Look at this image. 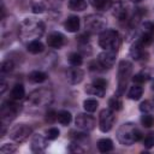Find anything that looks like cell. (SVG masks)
<instances>
[{
  "instance_id": "24",
  "label": "cell",
  "mask_w": 154,
  "mask_h": 154,
  "mask_svg": "<svg viewBox=\"0 0 154 154\" xmlns=\"http://www.w3.org/2000/svg\"><path fill=\"white\" fill-rule=\"evenodd\" d=\"M87 0H67V6L72 11H84L87 8Z\"/></svg>"
},
{
  "instance_id": "9",
  "label": "cell",
  "mask_w": 154,
  "mask_h": 154,
  "mask_svg": "<svg viewBox=\"0 0 154 154\" xmlns=\"http://www.w3.org/2000/svg\"><path fill=\"white\" fill-rule=\"evenodd\" d=\"M116 116L111 108H103L99 114V128L102 132H108L114 124Z\"/></svg>"
},
{
  "instance_id": "6",
  "label": "cell",
  "mask_w": 154,
  "mask_h": 154,
  "mask_svg": "<svg viewBox=\"0 0 154 154\" xmlns=\"http://www.w3.org/2000/svg\"><path fill=\"white\" fill-rule=\"evenodd\" d=\"M107 20L100 13H90L84 18V26L89 34L102 32L106 29Z\"/></svg>"
},
{
  "instance_id": "10",
  "label": "cell",
  "mask_w": 154,
  "mask_h": 154,
  "mask_svg": "<svg viewBox=\"0 0 154 154\" xmlns=\"http://www.w3.org/2000/svg\"><path fill=\"white\" fill-rule=\"evenodd\" d=\"M75 124L78 129L83 130V131H91L95 125H96V120L93 116L87 114V113H78L75 118Z\"/></svg>"
},
{
  "instance_id": "20",
  "label": "cell",
  "mask_w": 154,
  "mask_h": 154,
  "mask_svg": "<svg viewBox=\"0 0 154 154\" xmlns=\"http://www.w3.org/2000/svg\"><path fill=\"white\" fill-rule=\"evenodd\" d=\"M26 51L29 53H31V54H38V53H42L45 51V46H43V43L41 41L32 40L26 45Z\"/></svg>"
},
{
  "instance_id": "14",
  "label": "cell",
  "mask_w": 154,
  "mask_h": 154,
  "mask_svg": "<svg viewBox=\"0 0 154 154\" xmlns=\"http://www.w3.org/2000/svg\"><path fill=\"white\" fill-rule=\"evenodd\" d=\"M47 45L51 48H61L65 45V36L61 32L53 31L47 36Z\"/></svg>"
},
{
  "instance_id": "3",
  "label": "cell",
  "mask_w": 154,
  "mask_h": 154,
  "mask_svg": "<svg viewBox=\"0 0 154 154\" xmlns=\"http://www.w3.org/2000/svg\"><path fill=\"white\" fill-rule=\"evenodd\" d=\"M141 137L142 134L134 123H124L117 131V138L123 146H131L135 142L140 141Z\"/></svg>"
},
{
  "instance_id": "35",
  "label": "cell",
  "mask_w": 154,
  "mask_h": 154,
  "mask_svg": "<svg viewBox=\"0 0 154 154\" xmlns=\"http://www.w3.org/2000/svg\"><path fill=\"white\" fill-rule=\"evenodd\" d=\"M141 123L144 128H152L154 125V117L149 113H144L141 117Z\"/></svg>"
},
{
  "instance_id": "46",
  "label": "cell",
  "mask_w": 154,
  "mask_h": 154,
  "mask_svg": "<svg viewBox=\"0 0 154 154\" xmlns=\"http://www.w3.org/2000/svg\"><path fill=\"white\" fill-rule=\"evenodd\" d=\"M130 1H132V2H140L141 0H130Z\"/></svg>"
},
{
  "instance_id": "34",
  "label": "cell",
  "mask_w": 154,
  "mask_h": 154,
  "mask_svg": "<svg viewBox=\"0 0 154 154\" xmlns=\"http://www.w3.org/2000/svg\"><path fill=\"white\" fill-rule=\"evenodd\" d=\"M141 28H142V34L143 35L154 36V24L152 22H143Z\"/></svg>"
},
{
  "instance_id": "36",
  "label": "cell",
  "mask_w": 154,
  "mask_h": 154,
  "mask_svg": "<svg viewBox=\"0 0 154 154\" xmlns=\"http://www.w3.org/2000/svg\"><path fill=\"white\" fill-rule=\"evenodd\" d=\"M153 107H154V101L152 102L149 100H146V101H143V102L140 103V111L142 113H149L153 109Z\"/></svg>"
},
{
  "instance_id": "11",
  "label": "cell",
  "mask_w": 154,
  "mask_h": 154,
  "mask_svg": "<svg viewBox=\"0 0 154 154\" xmlns=\"http://www.w3.org/2000/svg\"><path fill=\"white\" fill-rule=\"evenodd\" d=\"M116 58H117V51L105 49L103 52H101L99 54L97 61L101 64V66L103 69H111V67H113V65L116 63Z\"/></svg>"
},
{
  "instance_id": "27",
  "label": "cell",
  "mask_w": 154,
  "mask_h": 154,
  "mask_svg": "<svg viewBox=\"0 0 154 154\" xmlns=\"http://www.w3.org/2000/svg\"><path fill=\"white\" fill-rule=\"evenodd\" d=\"M123 107V102L120 100V97L118 95H114L112 97H109L108 100V108H111L112 111H120Z\"/></svg>"
},
{
  "instance_id": "42",
  "label": "cell",
  "mask_w": 154,
  "mask_h": 154,
  "mask_svg": "<svg viewBox=\"0 0 154 154\" xmlns=\"http://www.w3.org/2000/svg\"><path fill=\"white\" fill-rule=\"evenodd\" d=\"M45 119H46L47 123L52 124V123H54L55 120H58V113H57L55 111H48V112L46 113Z\"/></svg>"
},
{
  "instance_id": "5",
  "label": "cell",
  "mask_w": 154,
  "mask_h": 154,
  "mask_svg": "<svg viewBox=\"0 0 154 154\" xmlns=\"http://www.w3.org/2000/svg\"><path fill=\"white\" fill-rule=\"evenodd\" d=\"M131 72H132V64L128 60H122L118 65V88L116 95L120 96L124 94L128 82L131 77Z\"/></svg>"
},
{
  "instance_id": "4",
  "label": "cell",
  "mask_w": 154,
  "mask_h": 154,
  "mask_svg": "<svg viewBox=\"0 0 154 154\" xmlns=\"http://www.w3.org/2000/svg\"><path fill=\"white\" fill-rule=\"evenodd\" d=\"M19 111H20V107L16 103L14 100L6 101L2 103L1 109H0V119H1V128H2L1 129V136H4V134H5L6 125L10 124L17 117Z\"/></svg>"
},
{
  "instance_id": "25",
  "label": "cell",
  "mask_w": 154,
  "mask_h": 154,
  "mask_svg": "<svg viewBox=\"0 0 154 154\" xmlns=\"http://www.w3.org/2000/svg\"><path fill=\"white\" fill-rule=\"evenodd\" d=\"M97 149L101 153H107L113 150V142L109 138H101L97 141Z\"/></svg>"
},
{
  "instance_id": "15",
  "label": "cell",
  "mask_w": 154,
  "mask_h": 154,
  "mask_svg": "<svg viewBox=\"0 0 154 154\" xmlns=\"http://www.w3.org/2000/svg\"><path fill=\"white\" fill-rule=\"evenodd\" d=\"M47 137H43L42 135H34L32 136V140H31V146H30V148H31V150L34 152V153H41V152H43L46 148H47V146H48V143H47Z\"/></svg>"
},
{
  "instance_id": "40",
  "label": "cell",
  "mask_w": 154,
  "mask_h": 154,
  "mask_svg": "<svg viewBox=\"0 0 154 154\" xmlns=\"http://www.w3.org/2000/svg\"><path fill=\"white\" fill-rule=\"evenodd\" d=\"M16 150H17V147L11 143H5L0 147V152L5 153V154H11V153H14Z\"/></svg>"
},
{
  "instance_id": "39",
  "label": "cell",
  "mask_w": 154,
  "mask_h": 154,
  "mask_svg": "<svg viewBox=\"0 0 154 154\" xmlns=\"http://www.w3.org/2000/svg\"><path fill=\"white\" fill-rule=\"evenodd\" d=\"M59 135H60V131H59L57 128H49V129L46 131V137H47L48 140H51V141L58 138Z\"/></svg>"
},
{
  "instance_id": "1",
  "label": "cell",
  "mask_w": 154,
  "mask_h": 154,
  "mask_svg": "<svg viewBox=\"0 0 154 154\" xmlns=\"http://www.w3.org/2000/svg\"><path fill=\"white\" fill-rule=\"evenodd\" d=\"M53 91L48 88H40V89H35L32 90L25 101V105L30 108H43L48 105L52 103L53 101Z\"/></svg>"
},
{
  "instance_id": "18",
  "label": "cell",
  "mask_w": 154,
  "mask_h": 154,
  "mask_svg": "<svg viewBox=\"0 0 154 154\" xmlns=\"http://www.w3.org/2000/svg\"><path fill=\"white\" fill-rule=\"evenodd\" d=\"M47 78H48L47 73H45L43 71H38V70L31 71V72L28 75V79H29V82H30V83H35V84L42 83V82H45Z\"/></svg>"
},
{
  "instance_id": "38",
  "label": "cell",
  "mask_w": 154,
  "mask_h": 154,
  "mask_svg": "<svg viewBox=\"0 0 154 154\" xmlns=\"http://www.w3.org/2000/svg\"><path fill=\"white\" fill-rule=\"evenodd\" d=\"M81 146H82L81 143L72 141V142L70 143V146H69V152H71V153H84L85 149L82 148Z\"/></svg>"
},
{
  "instance_id": "7",
  "label": "cell",
  "mask_w": 154,
  "mask_h": 154,
  "mask_svg": "<svg viewBox=\"0 0 154 154\" xmlns=\"http://www.w3.org/2000/svg\"><path fill=\"white\" fill-rule=\"evenodd\" d=\"M99 46L103 49H114L119 47V35L118 31L113 29H107L99 35Z\"/></svg>"
},
{
  "instance_id": "26",
  "label": "cell",
  "mask_w": 154,
  "mask_h": 154,
  "mask_svg": "<svg viewBox=\"0 0 154 154\" xmlns=\"http://www.w3.org/2000/svg\"><path fill=\"white\" fill-rule=\"evenodd\" d=\"M71 120H72V116H71V113L69 111L64 109V111H59L58 112V122L61 125L66 126V125H69L71 123Z\"/></svg>"
},
{
  "instance_id": "29",
  "label": "cell",
  "mask_w": 154,
  "mask_h": 154,
  "mask_svg": "<svg viewBox=\"0 0 154 154\" xmlns=\"http://www.w3.org/2000/svg\"><path fill=\"white\" fill-rule=\"evenodd\" d=\"M149 73H148V71H144V70H142L141 72H138V73H136V75H134L132 76V81H134V83H137V84H143L144 82H147L148 79H149Z\"/></svg>"
},
{
  "instance_id": "2",
  "label": "cell",
  "mask_w": 154,
  "mask_h": 154,
  "mask_svg": "<svg viewBox=\"0 0 154 154\" xmlns=\"http://www.w3.org/2000/svg\"><path fill=\"white\" fill-rule=\"evenodd\" d=\"M43 31H45V24L41 20L34 18H26L20 23L18 32L23 40L30 38L32 41L42 36Z\"/></svg>"
},
{
  "instance_id": "47",
  "label": "cell",
  "mask_w": 154,
  "mask_h": 154,
  "mask_svg": "<svg viewBox=\"0 0 154 154\" xmlns=\"http://www.w3.org/2000/svg\"><path fill=\"white\" fill-rule=\"evenodd\" d=\"M152 90H154V83L152 84Z\"/></svg>"
},
{
  "instance_id": "28",
  "label": "cell",
  "mask_w": 154,
  "mask_h": 154,
  "mask_svg": "<svg viewBox=\"0 0 154 154\" xmlns=\"http://www.w3.org/2000/svg\"><path fill=\"white\" fill-rule=\"evenodd\" d=\"M69 63L71 66H81L83 64V57L82 54L77 53V52H72L69 54Z\"/></svg>"
},
{
  "instance_id": "16",
  "label": "cell",
  "mask_w": 154,
  "mask_h": 154,
  "mask_svg": "<svg viewBox=\"0 0 154 154\" xmlns=\"http://www.w3.org/2000/svg\"><path fill=\"white\" fill-rule=\"evenodd\" d=\"M79 25H81V20L79 17L77 16H69L67 19L64 22V28L69 32H77L79 30Z\"/></svg>"
},
{
  "instance_id": "13",
  "label": "cell",
  "mask_w": 154,
  "mask_h": 154,
  "mask_svg": "<svg viewBox=\"0 0 154 154\" xmlns=\"http://www.w3.org/2000/svg\"><path fill=\"white\" fill-rule=\"evenodd\" d=\"M111 10H112L113 17H116L118 20L122 22V20H125L128 18V6L124 2H122V1L113 2Z\"/></svg>"
},
{
  "instance_id": "23",
  "label": "cell",
  "mask_w": 154,
  "mask_h": 154,
  "mask_svg": "<svg viewBox=\"0 0 154 154\" xmlns=\"http://www.w3.org/2000/svg\"><path fill=\"white\" fill-rule=\"evenodd\" d=\"M84 91L89 95H94V96H99V97H103L105 96V93H106V89H102L95 84H88L85 88H84Z\"/></svg>"
},
{
  "instance_id": "31",
  "label": "cell",
  "mask_w": 154,
  "mask_h": 154,
  "mask_svg": "<svg viewBox=\"0 0 154 154\" xmlns=\"http://www.w3.org/2000/svg\"><path fill=\"white\" fill-rule=\"evenodd\" d=\"M42 2L45 4L46 7H48L49 10H53V11H57L61 7L64 0H42Z\"/></svg>"
},
{
  "instance_id": "33",
  "label": "cell",
  "mask_w": 154,
  "mask_h": 154,
  "mask_svg": "<svg viewBox=\"0 0 154 154\" xmlns=\"http://www.w3.org/2000/svg\"><path fill=\"white\" fill-rule=\"evenodd\" d=\"M70 137L72 138V141L75 142H78V143H83L84 141L88 140V135L85 132H75V131H71L70 132Z\"/></svg>"
},
{
  "instance_id": "45",
  "label": "cell",
  "mask_w": 154,
  "mask_h": 154,
  "mask_svg": "<svg viewBox=\"0 0 154 154\" xmlns=\"http://www.w3.org/2000/svg\"><path fill=\"white\" fill-rule=\"evenodd\" d=\"M6 87H7V83H6V81L4 79V77H2V78H1V83H0V93H1V94L5 93Z\"/></svg>"
},
{
  "instance_id": "17",
  "label": "cell",
  "mask_w": 154,
  "mask_h": 154,
  "mask_svg": "<svg viewBox=\"0 0 154 154\" xmlns=\"http://www.w3.org/2000/svg\"><path fill=\"white\" fill-rule=\"evenodd\" d=\"M143 47H144V46L140 42V40L135 41V42L132 43L130 51H129L130 57H131L132 59H135V60H140V59L143 57V54H144V52H143Z\"/></svg>"
},
{
  "instance_id": "43",
  "label": "cell",
  "mask_w": 154,
  "mask_h": 154,
  "mask_svg": "<svg viewBox=\"0 0 154 154\" xmlns=\"http://www.w3.org/2000/svg\"><path fill=\"white\" fill-rule=\"evenodd\" d=\"M93 84H95V85H97V87H100V88H102V89H106L108 83H107V81H106L105 78L97 77V78H94V79H93Z\"/></svg>"
},
{
  "instance_id": "12",
  "label": "cell",
  "mask_w": 154,
  "mask_h": 154,
  "mask_svg": "<svg viewBox=\"0 0 154 154\" xmlns=\"http://www.w3.org/2000/svg\"><path fill=\"white\" fill-rule=\"evenodd\" d=\"M84 72L78 66H72L66 71V79L70 84H78L83 81Z\"/></svg>"
},
{
  "instance_id": "8",
  "label": "cell",
  "mask_w": 154,
  "mask_h": 154,
  "mask_svg": "<svg viewBox=\"0 0 154 154\" xmlns=\"http://www.w3.org/2000/svg\"><path fill=\"white\" fill-rule=\"evenodd\" d=\"M31 134L32 129L26 124H17L10 130V137L18 143L26 141Z\"/></svg>"
},
{
  "instance_id": "22",
  "label": "cell",
  "mask_w": 154,
  "mask_h": 154,
  "mask_svg": "<svg viewBox=\"0 0 154 154\" xmlns=\"http://www.w3.org/2000/svg\"><path fill=\"white\" fill-rule=\"evenodd\" d=\"M143 94V88H142V84H137L135 83L132 87H130L129 89V93H128V97L131 99V100H140L141 96Z\"/></svg>"
},
{
  "instance_id": "44",
  "label": "cell",
  "mask_w": 154,
  "mask_h": 154,
  "mask_svg": "<svg viewBox=\"0 0 154 154\" xmlns=\"http://www.w3.org/2000/svg\"><path fill=\"white\" fill-rule=\"evenodd\" d=\"M89 69H90L91 71H100V70H102L103 67L101 66V64H100L99 61H91V63L89 64Z\"/></svg>"
},
{
  "instance_id": "32",
  "label": "cell",
  "mask_w": 154,
  "mask_h": 154,
  "mask_svg": "<svg viewBox=\"0 0 154 154\" xmlns=\"http://www.w3.org/2000/svg\"><path fill=\"white\" fill-rule=\"evenodd\" d=\"M13 69H14V63H13L12 59H7V60L2 61L1 67H0V70H1V75L4 76L5 73H10Z\"/></svg>"
},
{
  "instance_id": "21",
  "label": "cell",
  "mask_w": 154,
  "mask_h": 154,
  "mask_svg": "<svg viewBox=\"0 0 154 154\" xmlns=\"http://www.w3.org/2000/svg\"><path fill=\"white\" fill-rule=\"evenodd\" d=\"M91 6L99 11H107L112 7L113 1L112 0H89Z\"/></svg>"
},
{
  "instance_id": "30",
  "label": "cell",
  "mask_w": 154,
  "mask_h": 154,
  "mask_svg": "<svg viewBox=\"0 0 154 154\" xmlns=\"http://www.w3.org/2000/svg\"><path fill=\"white\" fill-rule=\"evenodd\" d=\"M97 106H99V102H97L95 99H87V100H84V102H83L84 109H85L87 112H89V113L95 112L96 108H97Z\"/></svg>"
},
{
  "instance_id": "19",
  "label": "cell",
  "mask_w": 154,
  "mask_h": 154,
  "mask_svg": "<svg viewBox=\"0 0 154 154\" xmlns=\"http://www.w3.org/2000/svg\"><path fill=\"white\" fill-rule=\"evenodd\" d=\"M25 96V89H24V85L20 84V83H17L13 85L12 90H11V99L14 100V101H19L22 99H24Z\"/></svg>"
},
{
  "instance_id": "37",
  "label": "cell",
  "mask_w": 154,
  "mask_h": 154,
  "mask_svg": "<svg viewBox=\"0 0 154 154\" xmlns=\"http://www.w3.org/2000/svg\"><path fill=\"white\" fill-rule=\"evenodd\" d=\"M143 146L147 149H150L154 147V132H149L144 138H143Z\"/></svg>"
},
{
  "instance_id": "41",
  "label": "cell",
  "mask_w": 154,
  "mask_h": 154,
  "mask_svg": "<svg viewBox=\"0 0 154 154\" xmlns=\"http://www.w3.org/2000/svg\"><path fill=\"white\" fill-rule=\"evenodd\" d=\"M31 10H32V12H34L35 14H40V13H43V12H45L46 6H45L43 2H35V4H32Z\"/></svg>"
}]
</instances>
